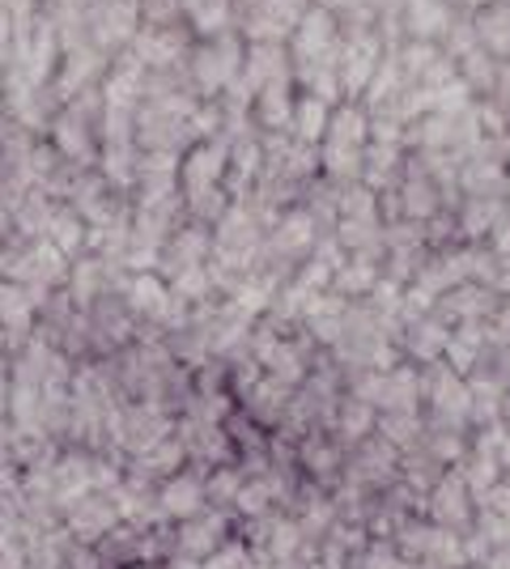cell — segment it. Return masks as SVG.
Returning <instances> with one entry per match:
<instances>
[{
    "mask_svg": "<svg viewBox=\"0 0 510 569\" xmlns=\"http://www.w3.org/2000/svg\"><path fill=\"white\" fill-rule=\"evenodd\" d=\"M120 506H116V493H86V498L69 506L64 515H60V527L69 531V540L77 545H102L116 527H120Z\"/></svg>",
    "mask_w": 510,
    "mask_h": 569,
    "instance_id": "cell-1",
    "label": "cell"
},
{
    "mask_svg": "<svg viewBox=\"0 0 510 569\" xmlns=\"http://www.w3.org/2000/svg\"><path fill=\"white\" fill-rule=\"evenodd\" d=\"M230 540V515L226 510H200L188 522H174V561H209Z\"/></svg>",
    "mask_w": 510,
    "mask_h": 569,
    "instance_id": "cell-2",
    "label": "cell"
},
{
    "mask_svg": "<svg viewBox=\"0 0 510 569\" xmlns=\"http://www.w3.org/2000/svg\"><path fill=\"white\" fill-rule=\"evenodd\" d=\"M200 510H209V501H204V476L196 468H183V472H174L170 480L158 485V515H162V522L174 527V522H188Z\"/></svg>",
    "mask_w": 510,
    "mask_h": 569,
    "instance_id": "cell-3",
    "label": "cell"
},
{
    "mask_svg": "<svg viewBox=\"0 0 510 569\" xmlns=\"http://www.w3.org/2000/svg\"><path fill=\"white\" fill-rule=\"evenodd\" d=\"M430 515H434V527L442 531H463L472 522V493L460 476H447L434 485V498H430Z\"/></svg>",
    "mask_w": 510,
    "mask_h": 569,
    "instance_id": "cell-4",
    "label": "cell"
},
{
    "mask_svg": "<svg viewBox=\"0 0 510 569\" xmlns=\"http://www.w3.org/2000/svg\"><path fill=\"white\" fill-rule=\"evenodd\" d=\"M272 501H277V480H243V489L234 493V515H243V519H264L268 510H272Z\"/></svg>",
    "mask_w": 510,
    "mask_h": 569,
    "instance_id": "cell-5",
    "label": "cell"
},
{
    "mask_svg": "<svg viewBox=\"0 0 510 569\" xmlns=\"http://www.w3.org/2000/svg\"><path fill=\"white\" fill-rule=\"evenodd\" d=\"M498 476H502V468L489 459V455H472L468 463H463V485H468V493H489L493 485H498Z\"/></svg>",
    "mask_w": 510,
    "mask_h": 569,
    "instance_id": "cell-6",
    "label": "cell"
}]
</instances>
